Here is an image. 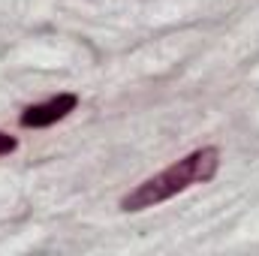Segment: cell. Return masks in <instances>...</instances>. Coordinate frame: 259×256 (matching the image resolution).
Instances as JSON below:
<instances>
[{"mask_svg": "<svg viewBox=\"0 0 259 256\" xmlns=\"http://www.w3.org/2000/svg\"><path fill=\"white\" fill-rule=\"evenodd\" d=\"M78 106V97L75 94H58L46 103H36V106H27L24 115H21V127L27 130H42V127H52L58 121H64L69 112H75Z\"/></svg>", "mask_w": 259, "mask_h": 256, "instance_id": "obj_2", "label": "cell"}, {"mask_svg": "<svg viewBox=\"0 0 259 256\" xmlns=\"http://www.w3.org/2000/svg\"><path fill=\"white\" fill-rule=\"evenodd\" d=\"M220 169V151L217 148H196L187 157H181L178 163L166 166L163 172L151 175L148 181H142L133 193H127L121 199V208L124 211H145V208H154L178 193H184L193 184H205L217 175Z\"/></svg>", "mask_w": 259, "mask_h": 256, "instance_id": "obj_1", "label": "cell"}, {"mask_svg": "<svg viewBox=\"0 0 259 256\" xmlns=\"http://www.w3.org/2000/svg\"><path fill=\"white\" fill-rule=\"evenodd\" d=\"M15 148H18L15 136H6V133H0V157H3V154H12Z\"/></svg>", "mask_w": 259, "mask_h": 256, "instance_id": "obj_3", "label": "cell"}]
</instances>
